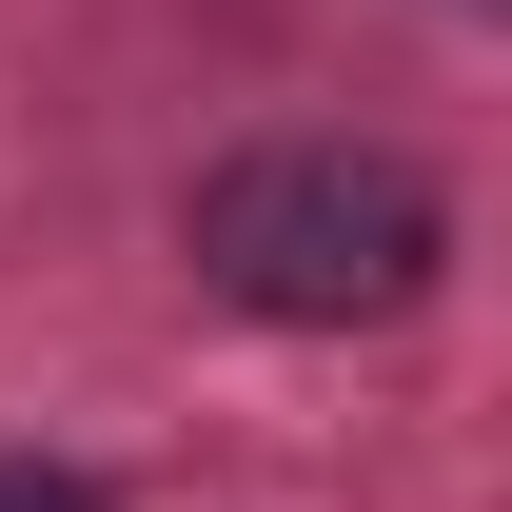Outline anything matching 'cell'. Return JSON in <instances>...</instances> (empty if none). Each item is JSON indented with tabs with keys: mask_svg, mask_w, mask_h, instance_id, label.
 Segmentation results:
<instances>
[{
	"mask_svg": "<svg viewBox=\"0 0 512 512\" xmlns=\"http://www.w3.org/2000/svg\"><path fill=\"white\" fill-rule=\"evenodd\" d=\"M178 256L237 316H276V335H355V316H414L434 296L453 197L414 158H375V138H256V158H217L178 197Z\"/></svg>",
	"mask_w": 512,
	"mask_h": 512,
	"instance_id": "cell-1",
	"label": "cell"
},
{
	"mask_svg": "<svg viewBox=\"0 0 512 512\" xmlns=\"http://www.w3.org/2000/svg\"><path fill=\"white\" fill-rule=\"evenodd\" d=\"M0 512H99V473H60V453H0Z\"/></svg>",
	"mask_w": 512,
	"mask_h": 512,
	"instance_id": "cell-2",
	"label": "cell"
}]
</instances>
